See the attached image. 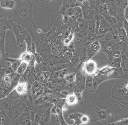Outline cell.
Listing matches in <instances>:
<instances>
[{
  "instance_id": "83f0119b",
  "label": "cell",
  "mask_w": 128,
  "mask_h": 125,
  "mask_svg": "<svg viewBox=\"0 0 128 125\" xmlns=\"http://www.w3.org/2000/svg\"><path fill=\"white\" fill-rule=\"evenodd\" d=\"M121 60H122V57L118 58H112L110 60L107 61L108 65L112 68H120L121 67Z\"/></svg>"
},
{
  "instance_id": "52a82bcc",
  "label": "cell",
  "mask_w": 128,
  "mask_h": 125,
  "mask_svg": "<svg viewBox=\"0 0 128 125\" xmlns=\"http://www.w3.org/2000/svg\"><path fill=\"white\" fill-rule=\"evenodd\" d=\"M106 4L108 14L118 20V27H123L124 11L121 9L112 0H109Z\"/></svg>"
},
{
  "instance_id": "f1b7e54d",
  "label": "cell",
  "mask_w": 128,
  "mask_h": 125,
  "mask_svg": "<svg viewBox=\"0 0 128 125\" xmlns=\"http://www.w3.org/2000/svg\"><path fill=\"white\" fill-rule=\"evenodd\" d=\"M5 51L0 49V68L8 66V63H6V59L8 57Z\"/></svg>"
},
{
  "instance_id": "603a6c76",
  "label": "cell",
  "mask_w": 128,
  "mask_h": 125,
  "mask_svg": "<svg viewBox=\"0 0 128 125\" xmlns=\"http://www.w3.org/2000/svg\"><path fill=\"white\" fill-rule=\"evenodd\" d=\"M6 61L10 63V67L15 72H16L18 66L22 62L19 58L18 59H12L8 57L6 58Z\"/></svg>"
},
{
  "instance_id": "4dcf8cb0",
  "label": "cell",
  "mask_w": 128,
  "mask_h": 125,
  "mask_svg": "<svg viewBox=\"0 0 128 125\" xmlns=\"http://www.w3.org/2000/svg\"><path fill=\"white\" fill-rule=\"evenodd\" d=\"M96 9L101 15H103L108 14L107 4L106 3H102L99 4L97 5Z\"/></svg>"
},
{
  "instance_id": "e0dca14e",
  "label": "cell",
  "mask_w": 128,
  "mask_h": 125,
  "mask_svg": "<svg viewBox=\"0 0 128 125\" xmlns=\"http://www.w3.org/2000/svg\"><path fill=\"white\" fill-rule=\"evenodd\" d=\"M52 106H50L46 110L42 113L40 117V120L38 123L40 125H50L51 122L50 120L51 110Z\"/></svg>"
},
{
  "instance_id": "ac0fdd59",
  "label": "cell",
  "mask_w": 128,
  "mask_h": 125,
  "mask_svg": "<svg viewBox=\"0 0 128 125\" xmlns=\"http://www.w3.org/2000/svg\"><path fill=\"white\" fill-rule=\"evenodd\" d=\"M26 107L25 104L22 102H19L18 103L16 104L12 119L14 120L18 119L22 115L24 109Z\"/></svg>"
},
{
  "instance_id": "9c48e42d",
  "label": "cell",
  "mask_w": 128,
  "mask_h": 125,
  "mask_svg": "<svg viewBox=\"0 0 128 125\" xmlns=\"http://www.w3.org/2000/svg\"><path fill=\"white\" fill-rule=\"evenodd\" d=\"M65 99L58 101L56 104L55 106L52 107L51 110L52 114L56 115L57 117V121L61 125H68L62 117V108L64 105Z\"/></svg>"
},
{
  "instance_id": "1f68e13d",
  "label": "cell",
  "mask_w": 128,
  "mask_h": 125,
  "mask_svg": "<svg viewBox=\"0 0 128 125\" xmlns=\"http://www.w3.org/2000/svg\"><path fill=\"white\" fill-rule=\"evenodd\" d=\"M28 64L26 62H22L20 63V64L18 66V69L16 70V73L18 75L22 76V75L24 73V72L26 71L28 67Z\"/></svg>"
},
{
  "instance_id": "d4e9b609",
  "label": "cell",
  "mask_w": 128,
  "mask_h": 125,
  "mask_svg": "<svg viewBox=\"0 0 128 125\" xmlns=\"http://www.w3.org/2000/svg\"><path fill=\"white\" fill-rule=\"evenodd\" d=\"M34 66H28L27 69L22 77H23L24 80L28 83L31 79L34 69Z\"/></svg>"
},
{
  "instance_id": "3957f363",
  "label": "cell",
  "mask_w": 128,
  "mask_h": 125,
  "mask_svg": "<svg viewBox=\"0 0 128 125\" xmlns=\"http://www.w3.org/2000/svg\"><path fill=\"white\" fill-rule=\"evenodd\" d=\"M116 82L112 89V97L121 107L128 109V79Z\"/></svg>"
},
{
  "instance_id": "44dd1931",
  "label": "cell",
  "mask_w": 128,
  "mask_h": 125,
  "mask_svg": "<svg viewBox=\"0 0 128 125\" xmlns=\"http://www.w3.org/2000/svg\"><path fill=\"white\" fill-rule=\"evenodd\" d=\"M65 99L67 104L70 106L76 105L78 102V97L74 93L67 95Z\"/></svg>"
},
{
  "instance_id": "e575fe53",
  "label": "cell",
  "mask_w": 128,
  "mask_h": 125,
  "mask_svg": "<svg viewBox=\"0 0 128 125\" xmlns=\"http://www.w3.org/2000/svg\"><path fill=\"white\" fill-rule=\"evenodd\" d=\"M20 96L16 92V91L14 89L12 91H11L7 97H8V98H9L12 101L14 102H17L18 101Z\"/></svg>"
},
{
  "instance_id": "8992f818",
  "label": "cell",
  "mask_w": 128,
  "mask_h": 125,
  "mask_svg": "<svg viewBox=\"0 0 128 125\" xmlns=\"http://www.w3.org/2000/svg\"><path fill=\"white\" fill-rule=\"evenodd\" d=\"M114 68L108 65L99 69L96 74L92 76L93 84L94 90H96L99 85L102 82L110 79V75Z\"/></svg>"
},
{
  "instance_id": "4fadbf2b",
  "label": "cell",
  "mask_w": 128,
  "mask_h": 125,
  "mask_svg": "<svg viewBox=\"0 0 128 125\" xmlns=\"http://www.w3.org/2000/svg\"><path fill=\"white\" fill-rule=\"evenodd\" d=\"M19 59L22 62L26 63L29 66H35L37 63L35 55L31 52L27 51L22 52L20 54Z\"/></svg>"
},
{
  "instance_id": "277c9868",
  "label": "cell",
  "mask_w": 128,
  "mask_h": 125,
  "mask_svg": "<svg viewBox=\"0 0 128 125\" xmlns=\"http://www.w3.org/2000/svg\"><path fill=\"white\" fill-rule=\"evenodd\" d=\"M94 113L91 123L101 121L105 125H111L114 119V113L110 109L104 110L100 109L96 106L93 108Z\"/></svg>"
},
{
  "instance_id": "9a60e30c",
  "label": "cell",
  "mask_w": 128,
  "mask_h": 125,
  "mask_svg": "<svg viewBox=\"0 0 128 125\" xmlns=\"http://www.w3.org/2000/svg\"><path fill=\"white\" fill-rule=\"evenodd\" d=\"M117 27L114 28L106 33L103 37L113 43H118L120 42L118 36Z\"/></svg>"
},
{
  "instance_id": "d6986e66",
  "label": "cell",
  "mask_w": 128,
  "mask_h": 125,
  "mask_svg": "<svg viewBox=\"0 0 128 125\" xmlns=\"http://www.w3.org/2000/svg\"><path fill=\"white\" fill-rule=\"evenodd\" d=\"M89 49V59L98 53L101 49V45L98 40H94L90 44Z\"/></svg>"
},
{
  "instance_id": "5b68a950",
  "label": "cell",
  "mask_w": 128,
  "mask_h": 125,
  "mask_svg": "<svg viewBox=\"0 0 128 125\" xmlns=\"http://www.w3.org/2000/svg\"><path fill=\"white\" fill-rule=\"evenodd\" d=\"M100 45V51L105 54L107 58V61L112 58L113 54L114 51L122 47V42L118 43H113L105 39L103 37L97 38Z\"/></svg>"
},
{
  "instance_id": "6da1fadb",
  "label": "cell",
  "mask_w": 128,
  "mask_h": 125,
  "mask_svg": "<svg viewBox=\"0 0 128 125\" xmlns=\"http://www.w3.org/2000/svg\"><path fill=\"white\" fill-rule=\"evenodd\" d=\"M16 0V5L13 9V20L26 29L30 35L35 32L40 33L41 31L37 27L33 18L32 0Z\"/></svg>"
},
{
  "instance_id": "74e56055",
  "label": "cell",
  "mask_w": 128,
  "mask_h": 125,
  "mask_svg": "<svg viewBox=\"0 0 128 125\" xmlns=\"http://www.w3.org/2000/svg\"><path fill=\"white\" fill-rule=\"evenodd\" d=\"M74 16H77L82 13V9L80 6H76L74 7Z\"/></svg>"
},
{
  "instance_id": "d590c367",
  "label": "cell",
  "mask_w": 128,
  "mask_h": 125,
  "mask_svg": "<svg viewBox=\"0 0 128 125\" xmlns=\"http://www.w3.org/2000/svg\"><path fill=\"white\" fill-rule=\"evenodd\" d=\"M64 79L66 81L70 83L74 82L76 79V74L74 73H72L68 75L64 76Z\"/></svg>"
},
{
  "instance_id": "d6a6232c",
  "label": "cell",
  "mask_w": 128,
  "mask_h": 125,
  "mask_svg": "<svg viewBox=\"0 0 128 125\" xmlns=\"http://www.w3.org/2000/svg\"><path fill=\"white\" fill-rule=\"evenodd\" d=\"M122 10L124 11L128 5L127 0H112Z\"/></svg>"
},
{
  "instance_id": "2e32d148",
  "label": "cell",
  "mask_w": 128,
  "mask_h": 125,
  "mask_svg": "<svg viewBox=\"0 0 128 125\" xmlns=\"http://www.w3.org/2000/svg\"><path fill=\"white\" fill-rule=\"evenodd\" d=\"M82 18L86 21L92 20L94 18L95 9L90 5L82 6Z\"/></svg>"
},
{
  "instance_id": "4316f807",
  "label": "cell",
  "mask_w": 128,
  "mask_h": 125,
  "mask_svg": "<svg viewBox=\"0 0 128 125\" xmlns=\"http://www.w3.org/2000/svg\"><path fill=\"white\" fill-rule=\"evenodd\" d=\"M86 90L90 92H94L95 91L93 84L92 76L88 75L86 79Z\"/></svg>"
},
{
  "instance_id": "8d00e7d4",
  "label": "cell",
  "mask_w": 128,
  "mask_h": 125,
  "mask_svg": "<svg viewBox=\"0 0 128 125\" xmlns=\"http://www.w3.org/2000/svg\"><path fill=\"white\" fill-rule=\"evenodd\" d=\"M111 125H128V118L122 119L120 121L114 122Z\"/></svg>"
},
{
  "instance_id": "ee69618b",
  "label": "cell",
  "mask_w": 128,
  "mask_h": 125,
  "mask_svg": "<svg viewBox=\"0 0 128 125\" xmlns=\"http://www.w3.org/2000/svg\"></svg>"
},
{
  "instance_id": "836d02e7",
  "label": "cell",
  "mask_w": 128,
  "mask_h": 125,
  "mask_svg": "<svg viewBox=\"0 0 128 125\" xmlns=\"http://www.w3.org/2000/svg\"><path fill=\"white\" fill-rule=\"evenodd\" d=\"M25 42H26V50L28 52H31L32 46V38L31 35H29L25 40Z\"/></svg>"
},
{
  "instance_id": "7402d4cb",
  "label": "cell",
  "mask_w": 128,
  "mask_h": 125,
  "mask_svg": "<svg viewBox=\"0 0 128 125\" xmlns=\"http://www.w3.org/2000/svg\"><path fill=\"white\" fill-rule=\"evenodd\" d=\"M16 4V0H1L0 1V7L6 9H13Z\"/></svg>"
},
{
  "instance_id": "60d3db41",
  "label": "cell",
  "mask_w": 128,
  "mask_h": 125,
  "mask_svg": "<svg viewBox=\"0 0 128 125\" xmlns=\"http://www.w3.org/2000/svg\"><path fill=\"white\" fill-rule=\"evenodd\" d=\"M126 47H127V51L128 52V41L127 42V43H126Z\"/></svg>"
},
{
  "instance_id": "cb8c5ba5",
  "label": "cell",
  "mask_w": 128,
  "mask_h": 125,
  "mask_svg": "<svg viewBox=\"0 0 128 125\" xmlns=\"http://www.w3.org/2000/svg\"><path fill=\"white\" fill-rule=\"evenodd\" d=\"M111 26L114 28L118 27V21L115 17L110 15L108 14L102 15Z\"/></svg>"
},
{
  "instance_id": "7a4b0ae2",
  "label": "cell",
  "mask_w": 128,
  "mask_h": 125,
  "mask_svg": "<svg viewBox=\"0 0 128 125\" xmlns=\"http://www.w3.org/2000/svg\"><path fill=\"white\" fill-rule=\"evenodd\" d=\"M6 67L0 68V100L7 97L14 89L21 76L16 72L6 74Z\"/></svg>"
},
{
  "instance_id": "8fae6325",
  "label": "cell",
  "mask_w": 128,
  "mask_h": 125,
  "mask_svg": "<svg viewBox=\"0 0 128 125\" xmlns=\"http://www.w3.org/2000/svg\"><path fill=\"white\" fill-rule=\"evenodd\" d=\"M82 69L86 75L92 76L96 74L99 70L96 62L90 59L84 64Z\"/></svg>"
},
{
  "instance_id": "30bf717a",
  "label": "cell",
  "mask_w": 128,
  "mask_h": 125,
  "mask_svg": "<svg viewBox=\"0 0 128 125\" xmlns=\"http://www.w3.org/2000/svg\"><path fill=\"white\" fill-rule=\"evenodd\" d=\"M70 120L75 121L74 125H80L86 124L88 123L89 118L86 115L80 113L75 112L69 115L68 121Z\"/></svg>"
},
{
  "instance_id": "484cf974",
  "label": "cell",
  "mask_w": 128,
  "mask_h": 125,
  "mask_svg": "<svg viewBox=\"0 0 128 125\" xmlns=\"http://www.w3.org/2000/svg\"><path fill=\"white\" fill-rule=\"evenodd\" d=\"M118 36L121 42L127 43L128 38L126 32L123 27H118Z\"/></svg>"
},
{
  "instance_id": "ffe728a7",
  "label": "cell",
  "mask_w": 128,
  "mask_h": 125,
  "mask_svg": "<svg viewBox=\"0 0 128 125\" xmlns=\"http://www.w3.org/2000/svg\"><path fill=\"white\" fill-rule=\"evenodd\" d=\"M126 79L122 69L114 68L110 75V79Z\"/></svg>"
},
{
  "instance_id": "ba28073f",
  "label": "cell",
  "mask_w": 128,
  "mask_h": 125,
  "mask_svg": "<svg viewBox=\"0 0 128 125\" xmlns=\"http://www.w3.org/2000/svg\"><path fill=\"white\" fill-rule=\"evenodd\" d=\"M12 19V30L16 37V45L22 48L26 38L30 35L26 29L14 22Z\"/></svg>"
},
{
  "instance_id": "b9f144b4",
  "label": "cell",
  "mask_w": 128,
  "mask_h": 125,
  "mask_svg": "<svg viewBox=\"0 0 128 125\" xmlns=\"http://www.w3.org/2000/svg\"><path fill=\"white\" fill-rule=\"evenodd\" d=\"M52 0H46V2H49L50 1H51Z\"/></svg>"
},
{
  "instance_id": "ab89813d",
  "label": "cell",
  "mask_w": 128,
  "mask_h": 125,
  "mask_svg": "<svg viewBox=\"0 0 128 125\" xmlns=\"http://www.w3.org/2000/svg\"><path fill=\"white\" fill-rule=\"evenodd\" d=\"M124 18L128 22V8L127 7H126L125 10H124Z\"/></svg>"
},
{
  "instance_id": "5bb4252c",
  "label": "cell",
  "mask_w": 128,
  "mask_h": 125,
  "mask_svg": "<svg viewBox=\"0 0 128 125\" xmlns=\"http://www.w3.org/2000/svg\"><path fill=\"white\" fill-rule=\"evenodd\" d=\"M28 82L24 80L23 77L21 76L19 81L15 87L14 90L20 96H22L26 94L28 92Z\"/></svg>"
},
{
  "instance_id": "7bdbcfd3",
  "label": "cell",
  "mask_w": 128,
  "mask_h": 125,
  "mask_svg": "<svg viewBox=\"0 0 128 125\" xmlns=\"http://www.w3.org/2000/svg\"><path fill=\"white\" fill-rule=\"evenodd\" d=\"M127 7V8H128V5H127V7Z\"/></svg>"
},
{
  "instance_id": "f35d334b",
  "label": "cell",
  "mask_w": 128,
  "mask_h": 125,
  "mask_svg": "<svg viewBox=\"0 0 128 125\" xmlns=\"http://www.w3.org/2000/svg\"><path fill=\"white\" fill-rule=\"evenodd\" d=\"M123 27L126 31L128 38V22L124 18V22H123Z\"/></svg>"
},
{
  "instance_id": "7c38bea8",
  "label": "cell",
  "mask_w": 128,
  "mask_h": 125,
  "mask_svg": "<svg viewBox=\"0 0 128 125\" xmlns=\"http://www.w3.org/2000/svg\"><path fill=\"white\" fill-rule=\"evenodd\" d=\"M112 29V27L107 22L103 16L100 14V22L98 34L96 36L97 38L104 37Z\"/></svg>"
},
{
  "instance_id": "f546056e",
  "label": "cell",
  "mask_w": 128,
  "mask_h": 125,
  "mask_svg": "<svg viewBox=\"0 0 128 125\" xmlns=\"http://www.w3.org/2000/svg\"><path fill=\"white\" fill-rule=\"evenodd\" d=\"M10 120L4 112L0 110V125L8 124L10 123Z\"/></svg>"
}]
</instances>
